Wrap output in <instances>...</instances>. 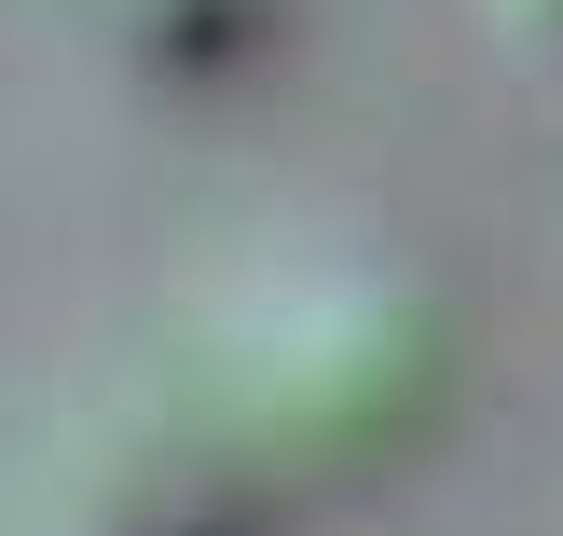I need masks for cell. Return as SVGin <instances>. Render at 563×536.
Listing matches in <instances>:
<instances>
[{"label": "cell", "mask_w": 563, "mask_h": 536, "mask_svg": "<svg viewBox=\"0 0 563 536\" xmlns=\"http://www.w3.org/2000/svg\"><path fill=\"white\" fill-rule=\"evenodd\" d=\"M509 14H522V28H537V42L563 55V0H509Z\"/></svg>", "instance_id": "cell-1"}]
</instances>
